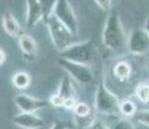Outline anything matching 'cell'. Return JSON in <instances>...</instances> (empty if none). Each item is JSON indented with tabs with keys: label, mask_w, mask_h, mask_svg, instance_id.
<instances>
[{
	"label": "cell",
	"mask_w": 149,
	"mask_h": 129,
	"mask_svg": "<svg viewBox=\"0 0 149 129\" xmlns=\"http://www.w3.org/2000/svg\"><path fill=\"white\" fill-rule=\"evenodd\" d=\"M127 40L128 39L126 38L121 17L118 12L111 10L107 18L104 30H102V43L108 49L118 52L127 45Z\"/></svg>",
	"instance_id": "1"
},
{
	"label": "cell",
	"mask_w": 149,
	"mask_h": 129,
	"mask_svg": "<svg viewBox=\"0 0 149 129\" xmlns=\"http://www.w3.org/2000/svg\"><path fill=\"white\" fill-rule=\"evenodd\" d=\"M44 23L47 26L48 32H49L52 44L54 45V48L58 52L65 50L66 48H69L70 45H73L74 43H75L77 36L74 35L54 14L48 17L44 21Z\"/></svg>",
	"instance_id": "2"
},
{
	"label": "cell",
	"mask_w": 149,
	"mask_h": 129,
	"mask_svg": "<svg viewBox=\"0 0 149 129\" xmlns=\"http://www.w3.org/2000/svg\"><path fill=\"white\" fill-rule=\"evenodd\" d=\"M60 56L62 58L70 59V61L78 62V63L91 66L96 61L97 50L92 40H86V41L81 43H74L65 50L60 52Z\"/></svg>",
	"instance_id": "3"
},
{
	"label": "cell",
	"mask_w": 149,
	"mask_h": 129,
	"mask_svg": "<svg viewBox=\"0 0 149 129\" xmlns=\"http://www.w3.org/2000/svg\"><path fill=\"white\" fill-rule=\"evenodd\" d=\"M119 102L118 97L111 93L102 80L97 83L96 93H95V110L99 114L104 115H116L119 112Z\"/></svg>",
	"instance_id": "4"
},
{
	"label": "cell",
	"mask_w": 149,
	"mask_h": 129,
	"mask_svg": "<svg viewBox=\"0 0 149 129\" xmlns=\"http://www.w3.org/2000/svg\"><path fill=\"white\" fill-rule=\"evenodd\" d=\"M57 63L62 67V70H65L68 72L69 76H71V79L75 80L79 84H90L93 80V72L91 70V67L88 65H83V63H78V62L70 61L66 58H58Z\"/></svg>",
	"instance_id": "5"
},
{
	"label": "cell",
	"mask_w": 149,
	"mask_h": 129,
	"mask_svg": "<svg viewBox=\"0 0 149 129\" xmlns=\"http://www.w3.org/2000/svg\"><path fill=\"white\" fill-rule=\"evenodd\" d=\"M127 49L134 56H143L149 52V32L145 27H137L131 31L127 40Z\"/></svg>",
	"instance_id": "6"
},
{
	"label": "cell",
	"mask_w": 149,
	"mask_h": 129,
	"mask_svg": "<svg viewBox=\"0 0 149 129\" xmlns=\"http://www.w3.org/2000/svg\"><path fill=\"white\" fill-rule=\"evenodd\" d=\"M53 14L62 22L74 35H78V19L71 8L69 0H58L54 8Z\"/></svg>",
	"instance_id": "7"
},
{
	"label": "cell",
	"mask_w": 149,
	"mask_h": 129,
	"mask_svg": "<svg viewBox=\"0 0 149 129\" xmlns=\"http://www.w3.org/2000/svg\"><path fill=\"white\" fill-rule=\"evenodd\" d=\"M14 105L22 111V112H36V111L45 108L48 105H51L49 101H44L40 98H35L29 94L19 93L14 97Z\"/></svg>",
	"instance_id": "8"
},
{
	"label": "cell",
	"mask_w": 149,
	"mask_h": 129,
	"mask_svg": "<svg viewBox=\"0 0 149 129\" xmlns=\"http://www.w3.org/2000/svg\"><path fill=\"white\" fill-rule=\"evenodd\" d=\"M13 124L21 129H40L44 127V120L36 116L35 112H19L13 116Z\"/></svg>",
	"instance_id": "9"
},
{
	"label": "cell",
	"mask_w": 149,
	"mask_h": 129,
	"mask_svg": "<svg viewBox=\"0 0 149 129\" xmlns=\"http://www.w3.org/2000/svg\"><path fill=\"white\" fill-rule=\"evenodd\" d=\"M1 23L4 31L10 36V38H17L18 39L21 35H24V30H22L19 22L16 19V17L13 16L10 12H4L1 17Z\"/></svg>",
	"instance_id": "10"
},
{
	"label": "cell",
	"mask_w": 149,
	"mask_h": 129,
	"mask_svg": "<svg viewBox=\"0 0 149 129\" xmlns=\"http://www.w3.org/2000/svg\"><path fill=\"white\" fill-rule=\"evenodd\" d=\"M18 45L21 49L24 58L27 61H34L36 58V53H38V47H36V41L31 35L24 34L18 38Z\"/></svg>",
	"instance_id": "11"
},
{
	"label": "cell",
	"mask_w": 149,
	"mask_h": 129,
	"mask_svg": "<svg viewBox=\"0 0 149 129\" xmlns=\"http://www.w3.org/2000/svg\"><path fill=\"white\" fill-rule=\"evenodd\" d=\"M43 19V12L39 0H26V25L33 27Z\"/></svg>",
	"instance_id": "12"
},
{
	"label": "cell",
	"mask_w": 149,
	"mask_h": 129,
	"mask_svg": "<svg viewBox=\"0 0 149 129\" xmlns=\"http://www.w3.org/2000/svg\"><path fill=\"white\" fill-rule=\"evenodd\" d=\"M113 75L119 81H126L132 75V67L127 61H118L113 66Z\"/></svg>",
	"instance_id": "13"
},
{
	"label": "cell",
	"mask_w": 149,
	"mask_h": 129,
	"mask_svg": "<svg viewBox=\"0 0 149 129\" xmlns=\"http://www.w3.org/2000/svg\"><path fill=\"white\" fill-rule=\"evenodd\" d=\"M57 94L61 98H64V101L66 98H70V97H75V90H74L73 84H71V76H65L61 79L58 89H57Z\"/></svg>",
	"instance_id": "14"
},
{
	"label": "cell",
	"mask_w": 149,
	"mask_h": 129,
	"mask_svg": "<svg viewBox=\"0 0 149 129\" xmlns=\"http://www.w3.org/2000/svg\"><path fill=\"white\" fill-rule=\"evenodd\" d=\"M12 84L17 89L25 90L26 88L30 87L31 84V76L29 75L26 71H17L12 76Z\"/></svg>",
	"instance_id": "15"
},
{
	"label": "cell",
	"mask_w": 149,
	"mask_h": 129,
	"mask_svg": "<svg viewBox=\"0 0 149 129\" xmlns=\"http://www.w3.org/2000/svg\"><path fill=\"white\" fill-rule=\"evenodd\" d=\"M135 96L141 103L148 105L149 103V83L148 81H141L136 85Z\"/></svg>",
	"instance_id": "16"
},
{
	"label": "cell",
	"mask_w": 149,
	"mask_h": 129,
	"mask_svg": "<svg viewBox=\"0 0 149 129\" xmlns=\"http://www.w3.org/2000/svg\"><path fill=\"white\" fill-rule=\"evenodd\" d=\"M119 112L126 117H132L136 115V105L131 99H125L119 105Z\"/></svg>",
	"instance_id": "17"
},
{
	"label": "cell",
	"mask_w": 149,
	"mask_h": 129,
	"mask_svg": "<svg viewBox=\"0 0 149 129\" xmlns=\"http://www.w3.org/2000/svg\"><path fill=\"white\" fill-rule=\"evenodd\" d=\"M58 0H39L42 7V12H43V21L51 17L54 12V8H56V4Z\"/></svg>",
	"instance_id": "18"
},
{
	"label": "cell",
	"mask_w": 149,
	"mask_h": 129,
	"mask_svg": "<svg viewBox=\"0 0 149 129\" xmlns=\"http://www.w3.org/2000/svg\"><path fill=\"white\" fill-rule=\"evenodd\" d=\"M74 119H75V124L79 129H88L96 120L93 114H90V115H87V116H77L75 115Z\"/></svg>",
	"instance_id": "19"
},
{
	"label": "cell",
	"mask_w": 149,
	"mask_h": 129,
	"mask_svg": "<svg viewBox=\"0 0 149 129\" xmlns=\"http://www.w3.org/2000/svg\"><path fill=\"white\" fill-rule=\"evenodd\" d=\"M92 114V108L90 107V105H87L86 102H78L74 108V115L77 116H87Z\"/></svg>",
	"instance_id": "20"
},
{
	"label": "cell",
	"mask_w": 149,
	"mask_h": 129,
	"mask_svg": "<svg viewBox=\"0 0 149 129\" xmlns=\"http://www.w3.org/2000/svg\"><path fill=\"white\" fill-rule=\"evenodd\" d=\"M109 128L110 129H135L132 125V123H131L130 120H126V119L117 120V121H114Z\"/></svg>",
	"instance_id": "21"
},
{
	"label": "cell",
	"mask_w": 149,
	"mask_h": 129,
	"mask_svg": "<svg viewBox=\"0 0 149 129\" xmlns=\"http://www.w3.org/2000/svg\"><path fill=\"white\" fill-rule=\"evenodd\" d=\"M64 102H65L64 98H61L57 93H54L49 97L51 106H53V107H56V108H64Z\"/></svg>",
	"instance_id": "22"
},
{
	"label": "cell",
	"mask_w": 149,
	"mask_h": 129,
	"mask_svg": "<svg viewBox=\"0 0 149 129\" xmlns=\"http://www.w3.org/2000/svg\"><path fill=\"white\" fill-rule=\"evenodd\" d=\"M136 120L140 124L145 125V127H149V110L140 111L139 114H136Z\"/></svg>",
	"instance_id": "23"
},
{
	"label": "cell",
	"mask_w": 149,
	"mask_h": 129,
	"mask_svg": "<svg viewBox=\"0 0 149 129\" xmlns=\"http://www.w3.org/2000/svg\"><path fill=\"white\" fill-rule=\"evenodd\" d=\"M95 3L99 5L100 9L105 10V12L111 10V0H95Z\"/></svg>",
	"instance_id": "24"
},
{
	"label": "cell",
	"mask_w": 149,
	"mask_h": 129,
	"mask_svg": "<svg viewBox=\"0 0 149 129\" xmlns=\"http://www.w3.org/2000/svg\"><path fill=\"white\" fill-rule=\"evenodd\" d=\"M77 103H78V102H77V97H70V98H66V99H65V102H64V108H65V110H73L74 111Z\"/></svg>",
	"instance_id": "25"
},
{
	"label": "cell",
	"mask_w": 149,
	"mask_h": 129,
	"mask_svg": "<svg viewBox=\"0 0 149 129\" xmlns=\"http://www.w3.org/2000/svg\"><path fill=\"white\" fill-rule=\"evenodd\" d=\"M49 129H69V124L66 121H62V120L57 119V120H54V123Z\"/></svg>",
	"instance_id": "26"
},
{
	"label": "cell",
	"mask_w": 149,
	"mask_h": 129,
	"mask_svg": "<svg viewBox=\"0 0 149 129\" xmlns=\"http://www.w3.org/2000/svg\"><path fill=\"white\" fill-rule=\"evenodd\" d=\"M88 129H110V128H109L104 121H101V120H95V123Z\"/></svg>",
	"instance_id": "27"
},
{
	"label": "cell",
	"mask_w": 149,
	"mask_h": 129,
	"mask_svg": "<svg viewBox=\"0 0 149 129\" xmlns=\"http://www.w3.org/2000/svg\"><path fill=\"white\" fill-rule=\"evenodd\" d=\"M5 61H7V53H5V50L3 49H0V65H4L5 63Z\"/></svg>",
	"instance_id": "28"
},
{
	"label": "cell",
	"mask_w": 149,
	"mask_h": 129,
	"mask_svg": "<svg viewBox=\"0 0 149 129\" xmlns=\"http://www.w3.org/2000/svg\"><path fill=\"white\" fill-rule=\"evenodd\" d=\"M144 27L148 30V32H149V16L145 18V22H144Z\"/></svg>",
	"instance_id": "29"
}]
</instances>
